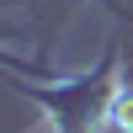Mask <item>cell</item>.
Returning <instances> with one entry per match:
<instances>
[{
  "label": "cell",
  "instance_id": "cell-1",
  "mask_svg": "<svg viewBox=\"0 0 133 133\" xmlns=\"http://www.w3.org/2000/svg\"><path fill=\"white\" fill-rule=\"evenodd\" d=\"M107 117H112V128L133 133V85H128V91H117L112 101H107Z\"/></svg>",
  "mask_w": 133,
  "mask_h": 133
}]
</instances>
